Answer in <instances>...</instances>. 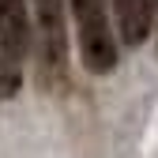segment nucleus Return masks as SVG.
Masks as SVG:
<instances>
[{
    "label": "nucleus",
    "instance_id": "2",
    "mask_svg": "<svg viewBox=\"0 0 158 158\" xmlns=\"http://www.w3.org/2000/svg\"><path fill=\"white\" fill-rule=\"evenodd\" d=\"M72 11V23L79 34V56L83 68L94 75H109L117 68V38L109 27L106 0H64Z\"/></svg>",
    "mask_w": 158,
    "mask_h": 158
},
{
    "label": "nucleus",
    "instance_id": "1",
    "mask_svg": "<svg viewBox=\"0 0 158 158\" xmlns=\"http://www.w3.org/2000/svg\"><path fill=\"white\" fill-rule=\"evenodd\" d=\"M30 49L38 56L42 83L56 87L68 75V27L64 0H30Z\"/></svg>",
    "mask_w": 158,
    "mask_h": 158
},
{
    "label": "nucleus",
    "instance_id": "6",
    "mask_svg": "<svg viewBox=\"0 0 158 158\" xmlns=\"http://www.w3.org/2000/svg\"><path fill=\"white\" fill-rule=\"evenodd\" d=\"M151 27H158V0H151Z\"/></svg>",
    "mask_w": 158,
    "mask_h": 158
},
{
    "label": "nucleus",
    "instance_id": "4",
    "mask_svg": "<svg viewBox=\"0 0 158 158\" xmlns=\"http://www.w3.org/2000/svg\"><path fill=\"white\" fill-rule=\"evenodd\" d=\"M117 15V34L124 45H143L151 38V0H109Z\"/></svg>",
    "mask_w": 158,
    "mask_h": 158
},
{
    "label": "nucleus",
    "instance_id": "3",
    "mask_svg": "<svg viewBox=\"0 0 158 158\" xmlns=\"http://www.w3.org/2000/svg\"><path fill=\"white\" fill-rule=\"evenodd\" d=\"M0 49L11 64L30 56V4L27 0H0Z\"/></svg>",
    "mask_w": 158,
    "mask_h": 158
},
{
    "label": "nucleus",
    "instance_id": "5",
    "mask_svg": "<svg viewBox=\"0 0 158 158\" xmlns=\"http://www.w3.org/2000/svg\"><path fill=\"white\" fill-rule=\"evenodd\" d=\"M19 83H23V75H19V64H11L4 49H0V98H15L19 94Z\"/></svg>",
    "mask_w": 158,
    "mask_h": 158
}]
</instances>
